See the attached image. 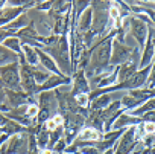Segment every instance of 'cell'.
<instances>
[{
  "label": "cell",
  "mask_w": 155,
  "mask_h": 154,
  "mask_svg": "<svg viewBox=\"0 0 155 154\" xmlns=\"http://www.w3.org/2000/svg\"><path fill=\"white\" fill-rule=\"evenodd\" d=\"M82 137H84V139H91V140H96V139H99V134H97L94 130H85V131L82 133Z\"/></svg>",
  "instance_id": "obj_1"
},
{
  "label": "cell",
  "mask_w": 155,
  "mask_h": 154,
  "mask_svg": "<svg viewBox=\"0 0 155 154\" xmlns=\"http://www.w3.org/2000/svg\"><path fill=\"white\" fill-rule=\"evenodd\" d=\"M61 122H62V121H61V116H56V118H53V119L49 121V128L53 130V128H55L58 124H61Z\"/></svg>",
  "instance_id": "obj_2"
},
{
  "label": "cell",
  "mask_w": 155,
  "mask_h": 154,
  "mask_svg": "<svg viewBox=\"0 0 155 154\" xmlns=\"http://www.w3.org/2000/svg\"><path fill=\"white\" fill-rule=\"evenodd\" d=\"M144 128H146L147 133H153V131H155V124H152V122H150V124H146Z\"/></svg>",
  "instance_id": "obj_3"
}]
</instances>
